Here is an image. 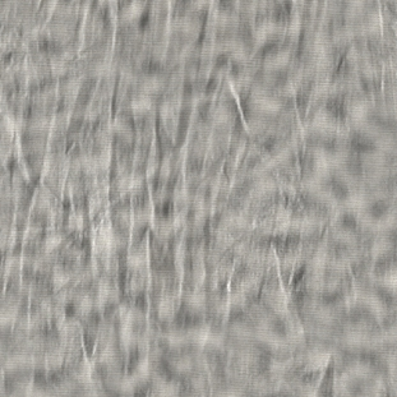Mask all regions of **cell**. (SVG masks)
Here are the masks:
<instances>
[{"instance_id": "cell-1", "label": "cell", "mask_w": 397, "mask_h": 397, "mask_svg": "<svg viewBox=\"0 0 397 397\" xmlns=\"http://www.w3.org/2000/svg\"><path fill=\"white\" fill-rule=\"evenodd\" d=\"M157 100L146 94H136L132 99V110L134 116L148 115L151 112L156 111Z\"/></svg>"}, {"instance_id": "cell-2", "label": "cell", "mask_w": 397, "mask_h": 397, "mask_svg": "<svg viewBox=\"0 0 397 397\" xmlns=\"http://www.w3.org/2000/svg\"><path fill=\"white\" fill-rule=\"evenodd\" d=\"M167 345L171 348H181L189 341L188 332H183L181 329H173L165 334Z\"/></svg>"}, {"instance_id": "cell-3", "label": "cell", "mask_w": 397, "mask_h": 397, "mask_svg": "<svg viewBox=\"0 0 397 397\" xmlns=\"http://www.w3.org/2000/svg\"><path fill=\"white\" fill-rule=\"evenodd\" d=\"M171 365H173V368L175 369L178 373H188V372H191L192 368H193V359L187 355L178 356V358L174 359Z\"/></svg>"}, {"instance_id": "cell-4", "label": "cell", "mask_w": 397, "mask_h": 397, "mask_svg": "<svg viewBox=\"0 0 397 397\" xmlns=\"http://www.w3.org/2000/svg\"><path fill=\"white\" fill-rule=\"evenodd\" d=\"M74 391V384L71 381H63L55 389V394L59 397H67Z\"/></svg>"}, {"instance_id": "cell-5", "label": "cell", "mask_w": 397, "mask_h": 397, "mask_svg": "<svg viewBox=\"0 0 397 397\" xmlns=\"http://www.w3.org/2000/svg\"><path fill=\"white\" fill-rule=\"evenodd\" d=\"M240 391L238 388H228L219 391L213 397H240Z\"/></svg>"}, {"instance_id": "cell-6", "label": "cell", "mask_w": 397, "mask_h": 397, "mask_svg": "<svg viewBox=\"0 0 397 397\" xmlns=\"http://www.w3.org/2000/svg\"><path fill=\"white\" fill-rule=\"evenodd\" d=\"M396 169H397V162H396Z\"/></svg>"}]
</instances>
